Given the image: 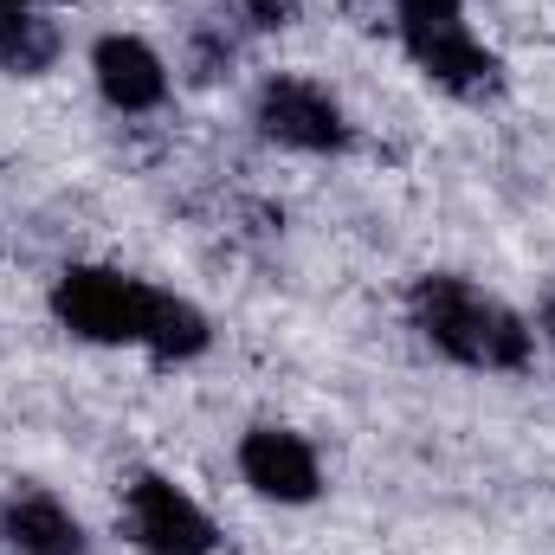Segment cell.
<instances>
[{"label":"cell","instance_id":"6da1fadb","mask_svg":"<svg viewBox=\"0 0 555 555\" xmlns=\"http://www.w3.org/2000/svg\"><path fill=\"white\" fill-rule=\"evenodd\" d=\"M414 330L452 362L465 369H524L530 362V330L504 304L478 297L465 278H420L414 297Z\"/></svg>","mask_w":555,"mask_h":555},{"label":"cell","instance_id":"7a4b0ae2","mask_svg":"<svg viewBox=\"0 0 555 555\" xmlns=\"http://www.w3.org/2000/svg\"><path fill=\"white\" fill-rule=\"evenodd\" d=\"M149 304H155L149 284H137V278H124V272H98V266L65 272L59 291H52L59 323L72 336H91V343H142Z\"/></svg>","mask_w":555,"mask_h":555},{"label":"cell","instance_id":"3957f363","mask_svg":"<svg viewBox=\"0 0 555 555\" xmlns=\"http://www.w3.org/2000/svg\"><path fill=\"white\" fill-rule=\"evenodd\" d=\"M130 537L149 555H214V524L194 498H181L168 478L130 485Z\"/></svg>","mask_w":555,"mask_h":555},{"label":"cell","instance_id":"277c9868","mask_svg":"<svg viewBox=\"0 0 555 555\" xmlns=\"http://www.w3.org/2000/svg\"><path fill=\"white\" fill-rule=\"evenodd\" d=\"M259 130L272 142H284V149H310V155L349 142L343 111H336L317 85H304V78H272V85L259 91Z\"/></svg>","mask_w":555,"mask_h":555},{"label":"cell","instance_id":"5b68a950","mask_svg":"<svg viewBox=\"0 0 555 555\" xmlns=\"http://www.w3.org/2000/svg\"><path fill=\"white\" fill-rule=\"evenodd\" d=\"M240 472H246V485H253L259 498H278V504H310L317 485H323V478H317V452H310L297 433H284V426L246 433Z\"/></svg>","mask_w":555,"mask_h":555},{"label":"cell","instance_id":"8992f818","mask_svg":"<svg viewBox=\"0 0 555 555\" xmlns=\"http://www.w3.org/2000/svg\"><path fill=\"white\" fill-rule=\"evenodd\" d=\"M408 52L420 59V72L433 85H446L452 98H491L498 91V59L459 26H433V33H408Z\"/></svg>","mask_w":555,"mask_h":555},{"label":"cell","instance_id":"52a82bcc","mask_svg":"<svg viewBox=\"0 0 555 555\" xmlns=\"http://www.w3.org/2000/svg\"><path fill=\"white\" fill-rule=\"evenodd\" d=\"M91 72H98V91L117 104V111H155L162 104V91H168V72H162V59L130 39V33H111V39H98V52H91Z\"/></svg>","mask_w":555,"mask_h":555},{"label":"cell","instance_id":"ba28073f","mask_svg":"<svg viewBox=\"0 0 555 555\" xmlns=\"http://www.w3.org/2000/svg\"><path fill=\"white\" fill-rule=\"evenodd\" d=\"M0 537L20 555H85L78 517L59 498H46V491H13L0 504Z\"/></svg>","mask_w":555,"mask_h":555},{"label":"cell","instance_id":"9c48e42d","mask_svg":"<svg viewBox=\"0 0 555 555\" xmlns=\"http://www.w3.org/2000/svg\"><path fill=\"white\" fill-rule=\"evenodd\" d=\"M52 59H59V26L39 20L33 7H0V65L20 72V78H33Z\"/></svg>","mask_w":555,"mask_h":555},{"label":"cell","instance_id":"30bf717a","mask_svg":"<svg viewBox=\"0 0 555 555\" xmlns=\"http://www.w3.org/2000/svg\"><path fill=\"white\" fill-rule=\"evenodd\" d=\"M142 343H149V349H155L162 362H188V356H201V349H207V317H201L194 304H181V297L155 291Z\"/></svg>","mask_w":555,"mask_h":555},{"label":"cell","instance_id":"8fae6325","mask_svg":"<svg viewBox=\"0 0 555 555\" xmlns=\"http://www.w3.org/2000/svg\"><path fill=\"white\" fill-rule=\"evenodd\" d=\"M459 7H465V0H395V13H401V33H433V26H459Z\"/></svg>","mask_w":555,"mask_h":555},{"label":"cell","instance_id":"7c38bea8","mask_svg":"<svg viewBox=\"0 0 555 555\" xmlns=\"http://www.w3.org/2000/svg\"><path fill=\"white\" fill-rule=\"evenodd\" d=\"M253 26H291L297 20V0H240Z\"/></svg>","mask_w":555,"mask_h":555},{"label":"cell","instance_id":"4fadbf2b","mask_svg":"<svg viewBox=\"0 0 555 555\" xmlns=\"http://www.w3.org/2000/svg\"><path fill=\"white\" fill-rule=\"evenodd\" d=\"M543 330H550V336H555V297H550V304H543Z\"/></svg>","mask_w":555,"mask_h":555},{"label":"cell","instance_id":"5bb4252c","mask_svg":"<svg viewBox=\"0 0 555 555\" xmlns=\"http://www.w3.org/2000/svg\"><path fill=\"white\" fill-rule=\"evenodd\" d=\"M0 7H33V0H0Z\"/></svg>","mask_w":555,"mask_h":555}]
</instances>
